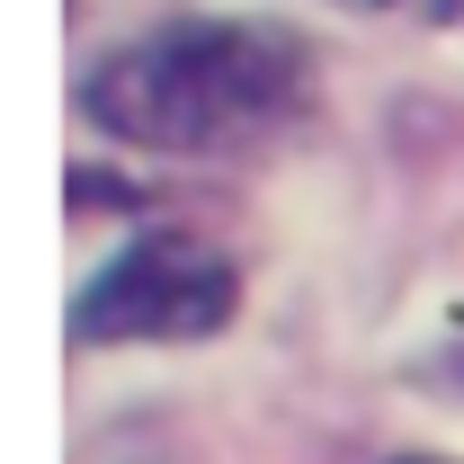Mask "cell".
I'll return each instance as SVG.
<instances>
[{
    "label": "cell",
    "instance_id": "obj_5",
    "mask_svg": "<svg viewBox=\"0 0 464 464\" xmlns=\"http://www.w3.org/2000/svg\"><path fill=\"white\" fill-rule=\"evenodd\" d=\"M420 375H438V384H456V393H464V313L447 322V340H438V357H429Z\"/></svg>",
    "mask_w": 464,
    "mask_h": 464
},
{
    "label": "cell",
    "instance_id": "obj_2",
    "mask_svg": "<svg viewBox=\"0 0 464 464\" xmlns=\"http://www.w3.org/2000/svg\"><path fill=\"white\" fill-rule=\"evenodd\" d=\"M241 313V268L188 224H152L116 241L72 286V348H197L224 340Z\"/></svg>",
    "mask_w": 464,
    "mask_h": 464
},
{
    "label": "cell",
    "instance_id": "obj_1",
    "mask_svg": "<svg viewBox=\"0 0 464 464\" xmlns=\"http://www.w3.org/2000/svg\"><path fill=\"white\" fill-rule=\"evenodd\" d=\"M313 90H322V54L295 18L197 9L90 54L72 81V116L152 161H241L295 134Z\"/></svg>",
    "mask_w": 464,
    "mask_h": 464
},
{
    "label": "cell",
    "instance_id": "obj_6",
    "mask_svg": "<svg viewBox=\"0 0 464 464\" xmlns=\"http://www.w3.org/2000/svg\"><path fill=\"white\" fill-rule=\"evenodd\" d=\"M393 464H447V456H393Z\"/></svg>",
    "mask_w": 464,
    "mask_h": 464
},
{
    "label": "cell",
    "instance_id": "obj_3",
    "mask_svg": "<svg viewBox=\"0 0 464 464\" xmlns=\"http://www.w3.org/2000/svg\"><path fill=\"white\" fill-rule=\"evenodd\" d=\"M72 206H81V215H99V206L134 215V206H143V188H134V179H116V170H90V161H81V170H72Z\"/></svg>",
    "mask_w": 464,
    "mask_h": 464
},
{
    "label": "cell",
    "instance_id": "obj_4",
    "mask_svg": "<svg viewBox=\"0 0 464 464\" xmlns=\"http://www.w3.org/2000/svg\"><path fill=\"white\" fill-rule=\"evenodd\" d=\"M331 9H348V18H420V27H456L464 0H331Z\"/></svg>",
    "mask_w": 464,
    "mask_h": 464
}]
</instances>
